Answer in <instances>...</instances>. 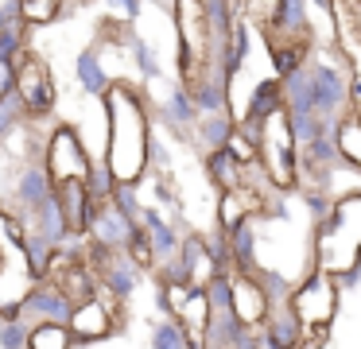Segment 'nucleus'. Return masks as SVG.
Wrapping results in <instances>:
<instances>
[{
	"label": "nucleus",
	"instance_id": "obj_32",
	"mask_svg": "<svg viewBox=\"0 0 361 349\" xmlns=\"http://www.w3.org/2000/svg\"><path fill=\"white\" fill-rule=\"evenodd\" d=\"M86 190H90V198H97V202H105L113 194V186H117V175H113V167L97 155V159H90V171H86Z\"/></svg>",
	"mask_w": 361,
	"mask_h": 349
},
{
	"label": "nucleus",
	"instance_id": "obj_20",
	"mask_svg": "<svg viewBox=\"0 0 361 349\" xmlns=\"http://www.w3.org/2000/svg\"><path fill=\"white\" fill-rule=\"evenodd\" d=\"M280 113H283V90H280V78H260V82L252 85V93H249V105H245L241 121H257V124H264V121H272V116H280Z\"/></svg>",
	"mask_w": 361,
	"mask_h": 349
},
{
	"label": "nucleus",
	"instance_id": "obj_4",
	"mask_svg": "<svg viewBox=\"0 0 361 349\" xmlns=\"http://www.w3.org/2000/svg\"><path fill=\"white\" fill-rule=\"evenodd\" d=\"M121 326H125V310H121V302L105 299V295L74 302L71 318H66V333L74 338V345H82V341H105Z\"/></svg>",
	"mask_w": 361,
	"mask_h": 349
},
{
	"label": "nucleus",
	"instance_id": "obj_30",
	"mask_svg": "<svg viewBox=\"0 0 361 349\" xmlns=\"http://www.w3.org/2000/svg\"><path fill=\"white\" fill-rule=\"evenodd\" d=\"M24 124H27V113H24V105H20L16 90H8L0 97V144H8Z\"/></svg>",
	"mask_w": 361,
	"mask_h": 349
},
{
	"label": "nucleus",
	"instance_id": "obj_37",
	"mask_svg": "<svg viewBox=\"0 0 361 349\" xmlns=\"http://www.w3.org/2000/svg\"><path fill=\"white\" fill-rule=\"evenodd\" d=\"M125 256H128V260H133L140 271H152V268H156V252H152V245H148V237H144V229L133 233V240H128Z\"/></svg>",
	"mask_w": 361,
	"mask_h": 349
},
{
	"label": "nucleus",
	"instance_id": "obj_2",
	"mask_svg": "<svg viewBox=\"0 0 361 349\" xmlns=\"http://www.w3.org/2000/svg\"><path fill=\"white\" fill-rule=\"evenodd\" d=\"M90 159H94V155L86 152L82 136L71 128V124H55V132L47 136V144H43V152H39V163L47 167L51 183H66V178H86Z\"/></svg>",
	"mask_w": 361,
	"mask_h": 349
},
{
	"label": "nucleus",
	"instance_id": "obj_40",
	"mask_svg": "<svg viewBox=\"0 0 361 349\" xmlns=\"http://www.w3.org/2000/svg\"><path fill=\"white\" fill-rule=\"evenodd\" d=\"M20 23V0H0V31Z\"/></svg>",
	"mask_w": 361,
	"mask_h": 349
},
{
	"label": "nucleus",
	"instance_id": "obj_44",
	"mask_svg": "<svg viewBox=\"0 0 361 349\" xmlns=\"http://www.w3.org/2000/svg\"><path fill=\"white\" fill-rule=\"evenodd\" d=\"M334 4H342V0H334ZM350 4H357V8H361V0H350Z\"/></svg>",
	"mask_w": 361,
	"mask_h": 349
},
{
	"label": "nucleus",
	"instance_id": "obj_17",
	"mask_svg": "<svg viewBox=\"0 0 361 349\" xmlns=\"http://www.w3.org/2000/svg\"><path fill=\"white\" fill-rule=\"evenodd\" d=\"M74 78H78L82 93L94 101H105V93H109L113 78L109 70H105V59L97 47H86V51H78V59H74Z\"/></svg>",
	"mask_w": 361,
	"mask_h": 349
},
{
	"label": "nucleus",
	"instance_id": "obj_35",
	"mask_svg": "<svg viewBox=\"0 0 361 349\" xmlns=\"http://www.w3.org/2000/svg\"><path fill=\"white\" fill-rule=\"evenodd\" d=\"M299 190V198H303V206H307V214H311V221L319 225L322 217H330V209H334V202L338 198H330L326 190H319V186H295Z\"/></svg>",
	"mask_w": 361,
	"mask_h": 349
},
{
	"label": "nucleus",
	"instance_id": "obj_3",
	"mask_svg": "<svg viewBox=\"0 0 361 349\" xmlns=\"http://www.w3.org/2000/svg\"><path fill=\"white\" fill-rule=\"evenodd\" d=\"M288 307L295 310V318L303 326H326L334 318V307H338V287H334V276L322 268H311L303 283H291V299Z\"/></svg>",
	"mask_w": 361,
	"mask_h": 349
},
{
	"label": "nucleus",
	"instance_id": "obj_8",
	"mask_svg": "<svg viewBox=\"0 0 361 349\" xmlns=\"http://www.w3.org/2000/svg\"><path fill=\"white\" fill-rule=\"evenodd\" d=\"M94 279H97V291H102L105 299H113V302H121V307H125V302L133 299L136 291H140L144 271L136 268V264L128 260L125 252H113L109 260H105L102 268L94 271Z\"/></svg>",
	"mask_w": 361,
	"mask_h": 349
},
{
	"label": "nucleus",
	"instance_id": "obj_9",
	"mask_svg": "<svg viewBox=\"0 0 361 349\" xmlns=\"http://www.w3.org/2000/svg\"><path fill=\"white\" fill-rule=\"evenodd\" d=\"M136 229H140V225H133L128 217H121L117 209L109 206V202H94V214H90L86 240H94V245L109 248V252H125Z\"/></svg>",
	"mask_w": 361,
	"mask_h": 349
},
{
	"label": "nucleus",
	"instance_id": "obj_18",
	"mask_svg": "<svg viewBox=\"0 0 361 349\" xmlns=\"http://www.w3.org/2000/svg\"><path fill=\"white\" fill-rule=\"evenodd\" d=\"M175 260L187 268L190 287H206L214 276H218V271H214V264H210V252H206V237H202V233H183Z\"/></svg>",
	"mask_w": 361,
	"mask_h": 349
},
{
	"label": "nucleus",
	"instance_id": "obj_1",
	"mask_svg": "<svg viewBox=\"0 0 361 349\" xmlns=\"http://www.w3.org/2000/svg\"><path fill=\"white\" fill-rule=\"evenodd\" d=\"M307 90H311V113L322 124L338 128L350 109V74H345V59H338L334 47H322L319 54H307Z\"/></svg>",
	"mask_w": 361,
	"mask_h": 349
},
{
	"label": "nucleus",
	"instance_id": "obj_15",
	"mask_svg": "<svg viewBox=\"0 0 361 349\" xmlns=\"http://www.w3.org/2000/svg\"><path fill=\"white\" fill-rule=\"evenodd\" d=\"M140 229H144V237H148L152 252H156V264H159V260H171V256L179 252L183 233L175 229V221H171L167 214H159L156 206H144V209H140Z\"/></svg>",
	"mask_w": 361,
	"mask_h": 349
},
{
	"label": "nucleus",
	"instance_id": "obj_26",
	"mask_svg": "<svg viewBox=\"0 0 361 349\" xmlns=\"http://www.w3.org/2000/svg\"><path fill=\"white\" fill-rule=\"evenodd\" d=\"M148 349H190V333L179 318H159L148 330Z\"/></svg>",
	"mask_w": 361,
	"mask_h": 349
},
{
	"label": "nucleus",
	"instance_id": "obj_33",
	"mask_svg": "<svg viewBox=\"0 0 361 349\" xmlns=\"http://www.w3.org/2000/svg\"><path fill=\"white\" fill-rule=\"evenodd\" d=\"M27 349H74V338L66 333V326L39 322V326H32V338H27Z\"/></svg>",
	"mask_w": 361,
	"mask_h": 349
},
{
	"label": "nucleus",
	"instance_id": "obj_11",
	"mask_svg": "<svg viewBox=\"0 0 361 349\" xmlns=\"http://www.w3.org/2000/svg\"><path fill=\"white\" fill-rule=\"evenodd\" d=\"M183 85H187V93H190V101H195L198 116L226 113V109H229V82H226V74H221L218 66L195 70Z\"/></svg>",
	"mask_w": 361,
	"mask_h": 349
},
{
	"label": "nucleus",
	"instance_id": "obj_29",
	"mask_svg": "<svg viewBox=\"0 0 361 349\" xmlns=\"http://www.w3.org/2000/svg\"><path fill=\"white\" fill-rule=\"evenodd\" d=\"M105 202H109V206L117 209L121 217H128L133 225H140V209H144V202H140V183H117Z\"/></svg>",
	"mask_w": 361,
	"mask_h": 349
},
{
	"label": "nucleus",
	"instance_id": "obj_41",
	"mask_svg": "<svg viewBox=\"0 0 361 349\" xmlns=\"http://www.w3.org/2000/svg\"><path fill=\"white\" fill-rule=\"evenodd\" d=\"M12 82H16V66L12 62H0V97L12 90Z\"/></svg>",
	"mask_w": 361,
	"mask_h": 349
},
{
	"label": "nucleus",
	"instance_id": "obj_5",
	"mask_svg": "<svg viewBox=\"0 0 361 349\" xmlns=\"http://www.w3.org/2000/svg\"><path fill=\"white\" fill-rule=\"evenodd\" d=\"M12 90H16V97H20V105H24L27 121L51 116V109H55V82H51L47 66H43L39 59L24 54V59L16 62V82H12Z\"/></svg>",
	"mask_w": 361,
	"mask_h": 349
},
{
	"label": "nucleus",
	"instance_id": "obj_21",
	"mask_svg": "<svg viewBox=\"0 0 361 349\" xmlns=\"http://www.w3.org/2000/svg\"><path fill=\"white\" fill-rule=\"evenodd\" d=\"M226 237H229V268H233L237 276L257 271L260 260H257V225H252V217H245L241 225H233Z\"/></svg>",
	"mask_w": 361,
	"mask_h": 349
},
{
	"label": "nucleus",
	"instance_id": "obj_42",
	"mask_svg": "<svg viewBox=\"0 0 361 349\" xmlns=\"http://www.w3.org/2000/svg\"><path fill=\"white\" fill-rule=\"evenodd\" d=\"M144 4L159 8V12H171V8H175V0H144Z\"/></svg>",
	"mask_w": 361,
	"mask_h": 349
},
{
	"label": "nucleus",
	"instance_id": "obj_22",
	"mask_svg": "<svg viewBox=\"0 0 361 349\" xmlns=\"http://www.w3.org/2000/svg\"><path fill=\"white\" fill-rule=\"evenodd\" d=\"M260 330H264L276 345H283V349H299V345H303V322L295 318V310H291L288 302L268 310V318H264Z\"/></svg>",
	"mask_w": 361,
	"mask_h": 349
},
{
	"label": "nucleus",
	"instance_id": "obj_16",
	"mask_svg": "<svg viewBox=\"0 0 361 349\" xmlns=\"http://www.w3.org/2000/svg\"><path fill=\"white\" fill-rule=\"evenodd\" d=\"M307 0H276V12L272 20H268V27H272L276 39H311V12H307Z\"/></svg>",
	"mask_w": 361,
	"mask_h": 349
},
{
	"label": "nucleus",
	"instance_id": "obj_31",
	"mask_svg": "<svg viewBox=\"0 0 361 349\" xmlns=\"http://www.w3.org/2000/svg\"><path fill=\"white\" fill-rule=\"evenodd\" d=\"M27 35H32V27H27L24 20L0 31V62H12V66H16V62L27 54V47H32V43H27Z\"/></svg>",
	"mask_w": 361,
	"mask_h": 349
},
{
	"label": "nucleus",
	"instance_id": "obj_13",
	"mask_svg": "<svg viewBox=\"0 0 361 349\" xmlns=\"http://www.w3.org/2000/svg\"><path fill=\"white\" fill-rule=\"evenodd\" d=\"M55 198H59V209H63V221H66V233L71 237H86L90 229V214H94V202L86 190L82 178H66V183H55Z\"/></svg>",
	"mask_w": 361,
	"mask_h": 349
},
{
	"label": "nucleus",
	"instance_id": "obj_6",
	"mask_svg": "<svg viewBox=\"0 0 361 349\" xmlns=\"http://www.w3.org/2000/svg\"><path fill=\"white\" fill-rule=\"evenodd\" d=\"M156 85V82H152ZM152 109H156V121L164 124L167 132H175V136H187V132H195L198 124V109L195 101H190L187 85L183 82H164V90H152Z\"/></svg>",
	"mask_w": 361,
	"mask_h": 349
},
{
	"label": "nucleus",
	"instance_id": "obj_25",
	"mask_svg": "<svg viewBox=\"0 0 361 349\" xmlns=\"http://www.w3.org/2000/svg\"><path fill=\"white\" fill-rule=\"evenodd\" d=\"M307 54H311V43H303V39H276L272 43V78H283L291 70H299L307 62Z\"/></svg>",
	"mask_w": 361,
	"mask_h": 349
},
{
	"label": "nucleus",
	"instance_id": "obj_43",
	"mask_svg": "<svg viewBox=\"0 0 361 349\" xmlns=\"http://www.w3.org/2000/svg\"><path fill=\"white\" fill-rule=\"evenodd\" d=\"M307 4H314L319 12H330V8H334V0H307Z\"/></svg>",
	"mask_w": 361,
	"mask_h": 349
},
{
	"label": "nucleus",
	"instance_id": "obj_19",
	"mask_svg": "<svg viewBox=\"0 0 361 349\" xmlns=\"http://www.w3.org/2000/svg\"><path fill=\"white\" fill-rule=\"evenodd\" d=\"M47 279L71 302H86V299H94V295H97V279H94V271H90L86 264H55Z\"/></svg>",
	"mask_w": 361,
	"mask_h": 349
},
{
	"label": "nucleus",
	"instance_id": "obj_23",
	"mask_svg": "<svg viewBox=\"0 0 361 349\" xmlns=\"http://www.w3.org/2000/svg\"><path fill=\"white\" fill-rule=\"evenodd\" d=\"M202 163H206V178H210V183L218 186L221 194H226V190H241V186H245V167L226 152V147H218V152H206Z\"/></svg>",
	"mask_w": 361,
	"mask_h": 349
},
{
	"label": "nucleus",
	"instance_id": "obj_12",
	"mask_svg": "<svg viewBox=\"0 0 361 349\" xmlns=\"http://www.w3.org/2000/svg\"><path fill=\"white\" fill-rule=\"evenodd\" d=\"M51 190H55V183H51L47 167H43L39 159L24 163V167H20V175H16V186H12V209H8V214L27 217Z\"/></svg>",
	"mask_w": 361,
	"mask_h": 349
},
{
	"label": "nucleus",
	"instance_id": "obj_27",
	"mask_svg": "<svg viewBox=\"0 0 361 349\" xmlns=\"http://www.w3.org/2000/svg\"><path fill=\"white\" fill-rule=\"evenodd\" d=\"M128 54H133V70H136V74H140L148 85L164 78V66H159V54H156V47H152L148 39L128 35Z\"/></svg>",
	"mask_w": 361,
	"mask_h": 349
},
{
	"label": "nucleus",
	"instance_id": "obj_38",
	"mask_svg": "<svg viewBox=\"0 0 361 349\" xmlns=\"http://www.w3.org/2000/svg\"><path fill=\"white\" fill-rule=\"evenodd\" d=\"M202 291H206V302H210V314H233L229 310V276H214Z\"/></svg>",
	"mask_w": 361,
	"mask_h": 349
},
{
	"label": "nucleus",
	"instance_id": "obj_36",
	"mask_svg": "<svg viewBox=\"0 0 361 349\" xmlns=\"http://www.w3.org/2000/svg\"><path fill=\"white\" fill-rule=\"evenodd\" d=\"M206 237V252H210V264H214V271L218 276H229V237H226V229H214V233H202Z\"/></svg>",
	"mask_w": 361,
	"mask_h": 349
},
{
	"label": "nucleus",
	"instance_id": "obj_14",
	"mask_svg": "<svg viewBox=\"0 0 361 349\" xmlns=\"http://www.w3.org/2000/svg\"><path fill=\"white\" fill-rule=\"evenodd\" d=\"M20 225H24V233H35L39 240H47L51 248H63L66 240H71V233H66V221H63V209H59L55 190H51L47 198H43L27 217H20Z\"/></svg>",
	"mask_w": 361,
	"mask_h": 349
},
{
	"label": "nucleus",
	"instance_id": "obj_24",
	"mask_svg": "<svg viewBox=\"0 0 361 349\" xmlns=\"http://www.w3.org/2000/svg\"><path fill=\"white\" fill-rule=\"evenodd\" d=\"M233 128H237V121H233V113H210V116H198V124H195V140H198V147L202 152H218V147H226V140L233 136Z\"/></svg>",
	"mask_w": 361,
	"mask_h": 349
},
{
	"label": "nucleus",
	"instance_id": "obj_7",
	"mask_svg": "<svg viewBox=\"0 0 361 349\" xmlns=\"http://www.w3.org/2000/svg\"><path fill=\"white\" fill-rule=\"evenodd\" d=\"M20 318H27L32 326L39 322H51V326H66V318H71L74 302L66 299L63 291H59L51 279H39V283H32V291L20 299Z\"/></svg>",
	"mask_w": 361,
	"mask_h": 349
},
{
	"label": "nucleus",
	"instance_id": "obj_28",
	"mask_svg": "<svg viewBox=\"0 0 361 349\" xmlns=\"http://www.w3.org/2000/svg\"><path fill=\"white\" fill-rule=\"evenodd\" d=\"M245 217H252V202L245 190H226L218 202V229H233V225H241Z\"/></svg>",
	"mask_w": 361,
	"mask_h": 349
},
{
	"label": "nucleus",
	"instance_id": "obj_10",
	"mask_svg": "<svg viewBox=\"0 0 361 349\" xmlns=\"http://www.w3.org/2000/svg\"><path fill=\"white\" fill-rule=\"evenodd\" d=\"M229 310H233V318L241 326L260 330L272 307H268L264 291H260V283L252 276H237V271H229Z\"/></svg>",
	"mask_w": 361,
	"mask_h": 349
},
{
	"label": "nucleus",
	"instance_id": "obj_34",
	"mask_svg": "<svg viewBox=\"0 0 361 349\" xmlns=\"http://www.w3.org/2000/svg\"><path fill=\"white\" fill-rule=\"evenodd\" d=\"M32 338V322L20 314H4L0 318V349H27Z\"/></svg>",
	"mask_w": 361,
	"mask_h": 349
},
{
	"label": "nucleus",
	"instance_id": "obj_39",
	"mask_svg": "<svg viewBox=\"0 0 361 349\" xmlns=\"http://www.w3.org/2000/svg\"><path fill=\"white\" fill-rule=\"evenodd\" d=\"M102 4L109 8V12H117L125 23H136L144 16V0H102Z\"/></svg>",
	"mask_w": 361,
	"mask_h": 349
}]
</instances>
